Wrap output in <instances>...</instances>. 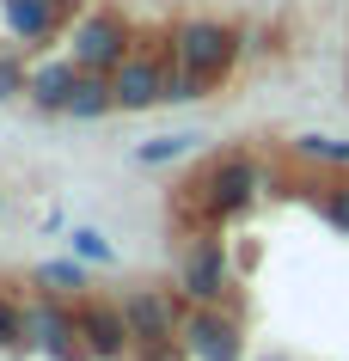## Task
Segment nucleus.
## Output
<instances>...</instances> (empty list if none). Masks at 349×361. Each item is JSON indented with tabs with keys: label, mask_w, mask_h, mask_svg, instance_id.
Instances as JSON below:
<instances>
[{
	"label": "nucleus",
	"mask_w": 349,
	"mask_h": 361,
	"mask_svg": "<svg viewBox=\"0 0 349 361\" xmlns=\"http://www.w3.org/2000/svg\"><path fill=\"white\" fill-rule=\"evenodd\" d=\"M184 202L196 209L202 233L227 227V221H245L257 209V166L245 153H227V159H214L196 184H184Z\"/></svg>",
	"instance_id": "obj_1"
},
{
	"label": "nucleus",
	"mask_w": 349,
	"mask_h": 361,
	"mask_svg": "<svg viewBox=\"0 0 349 361\" xmlns=\"http://www.w3.org/2000/svg\"><path fill=\"white\" fill-rule=\"evenodd\" d=\"M239 49H245V37H239L233 25H221V19H190L184 31H178V43H172V56L196 74V86H202V92H214V86L233 74Z\"/></svg>",
	"instance_id": "obj_2"
},
{
	"label": "nucleus",
	"mask_w": 349,
	"mask_h": 361,
	"mask_svg": "<svg viewBox=\"0 0 349 361\" xmlns=\"http://www.w3.org/2000/svg\"><path fill=\"white\" fill-rule=\"evenodd\" d=\"M74 49L68 56L86 68V74H111L116 61H129L135 56V31L116 19V13H86V19H74Z\"/></svg>",
	"instance_id": "obj_3"
},
{
	"label": "nucleus",
	"mask_w": 349,
	"mask_h": 361,
	"mask_svg": "<svg viewBox=\"0 0 349 361\" xmlns=\"http://www.w3.org/2000/svg\"><path fill=\"white\" fill-rule=\"evenodd\" d=\"M178 294L190 306H221V294H227V245L214 233H190L184 264H178Z\"/></svg>",
	"instance_id": "obj_4"
},
{
	"label": "nucleus",
	"mask_w": 349,
	"mask_h": 361,
	"mask_svg": "<svg viewBox=\"0 0 349 361\" xmlns=\"http://www.w3.org/2000/svg\"><path fill=\"white\" fill-rule=\"evenodd\" d=\"M178 343L196 361H245V331H239V319H233L227 306H190Z\"/></svg>",
	"instance_id": "obj_5"
},
{
	"label": "nucleus",
	"mask_w": 349,
	"mask_h": 361,
	"mask_svg": "<svg viewBox=\"0 0 349 361\" xmlns=\"http://www.w3.org/2000/svg\"><path fill=\"white\" fill-rule=\"evenodd\" d=\"M25 349H43L56 361H80V312L61 300H31L25 306Z\"/></svg>",
	"instance_id": "obj_6"
},
{
	"label": "nucleus",
	"mask_w": 349,
	"mask_h": 361,
	"mask_svg": "<svg viewBox=\"0 0 349 361\" xmlns=\"http://www.w3.org/2000/svg\"><path fill=\"white\" fill-rule=\"evenodd\" d=\"M116 306H123V319L135 331V349H147V343H178V331H184V312H178V300L166 288H129Z\"/></svg>",
	"instance_id": "obj_7"
},
{
	"label": "nucleus",
	"mask_w": 349,
	"mask_h": 361,
	"mask_svg": "<svg viewBox=\"0 0 349 361\" xmlns=\"http://www.w3.org/2000/svg\"><path fill=\"white\" fill-rule=\"evenodd\" d=\"M80 349L92 361H123L129 349H135V331H129V319H123V306L111 300H80Z\"/></svg>",
	"instance_id": "obj_8"
},
{
	"label": "nucleus",
	"mask_w": 349,
	"mask_h": 361,
	"mask_svg": "<svg viewBox=\"0 0 349 361\" xmlns=\"http://www.w3.org/2000/svg\"><path fill=\"white\" fill-rule=\"evenodd\" d=\"M111 92H116V111H154V104H166V68H159V56L135 49L129 61H116Z\"/></svg>",
	"instance_id": "obj_9"
},
{
	"label": "nucleus",
	"mask_w": 349,
	"mask_h": 361,
	"mask_svg": "<svg viewBox=\"0 0 349 361\" xmlns=\"http://www.w3.org/2000/svg\"><path fill=\"white\" fill-rule=\"evenodd\" d=\"M68 13H74V0H0V25L19 43H49Z\"/></svg>",
	"instance_id": "obj_10"
},
{
	"label": "nucleus",
	"mask_w": 349,
	"mask_h": 361,
	"mask_svg": "<svg viewBox=\"0 0 349 361\" xmlns=\"http://www.w3.org/2000/svg\"><path fill=\"white\" fill-rule=\"evenodd\" d=\"M86 74L74 56L68 61H43V68H31V86H25V98L37 104V111H68V92H74V80Z\"/></svg>",
	"instance_id": "obj_11"
},
{
	"label": "nucleus",
	"mask_w": 349,
	"mask_h": 361,
	"mask_svg": "<svg viewBox=\"0 0 349 361\" xmlns=\"http://www.w3.org/2000/svg\"><path fill=\"white\" fill-rule=\"evenodd\" d=\"M111 111H116L111 74H80V80H74V92H68V111H61V116H74V123H98V116H111Z\"/></svg>",
	"instance_id": "obj_12"
},
{
	"label": "nucleus",
	"mask_w": 349,
	"mask_h": 361,
	"mask_svg": "<svg viewBox=\"0 0 349 361\" xmlns=\"http://www.w3.org/2000/svg\"><path fill=\"white\" fill-rule=\"evenodd\" d=\"M312 202H319V214L337 233H349V178H319L312 184Z\"/></svg>",
	"instance_id": "obj_13"
},
{
	"label": "nucleus",
	"mask_w": 349,
	"mask_h": 361,
	"mask_svg": "<svg viewBox=\"0 0 349 361\" xmlns=\"http://www.w3.org/2000/svg\"><path fill=\"white\" fill-rule=\"evenodd\" d=\"M294 153H300V159H312V166H331V171L349 166V141H331V135H300V141H294Z\"/></svg>",
	"instance_id": "obj_14"
},
{
	"label": "nucleus",
	"mask_w": 349,
	"mask_h": 361,
	"mask_svg": "<svg viewBox=\"0 0 349 361\" xmlns=\"http://www.w3.org/2000/svg\"><path fill=\"white\" fill-rule=\"evenodd\" d=\"M190 147H196V135H159V141H141L135 159L141 166H166V159H184Z\"/></svg>",
	"instance_id": "obj_15"
},
{
	"label": "nucleus",
	"mask_w": 349,
	"mask_h": 361,
	"mask_svg": "<svg viewBox=\"0 0 349 361\" xmlns=\"http://www.w3.org/2000/svg\"><path fill=\"white\" fill-rule=\"evenodd\" d=\"M68 239H74V257H80V264H116V245L98 227H74Z\"/></svg>",
	"instance_id": "obj_16"
},
{
	"label": "nucleus",
	"mask_w": 349,
	"mask_h": 361,
	"mask_svg": "<svg viewBox=\"0 0 349 361\" xmlns=\"http://www.w3.org/2000/svg\"><path fill=\"white\" fill-rule=\"evenodd\" d=\"M37 282L56 288V294H80V288H86V269H80V264H43Z\"/></svg>",
	"instance_id": "obj_17"
},
{
	"label": "nucleus",
	"mask_w": 349,
	"mask_h": 361,
	"mask_svg": "<svg viewBox=\"0 0 349 361\" xmlns=\"http://www.w3.org/2000/svg\"><path fill=\"white\" fill-rule=\"evenodd\" d=\"M0 349H25V306L0 294Z\"/></svg>",
	"instance_id": "obj_18"
},
{
	"label": "nucleus",
	"mask_w": 349,
	"mask_h": 361,
	"mask_svg": "<svg viewBox=\"0 0 349 361\" xmlns=\"http://www.w3.org/2000/svg\"><path fill=\"white\" fill-rule=\"evenodd\" d=\"M25 86H31V68L6 49V56H0V98H25Z\"/></svg>",
	"instance_id": "obj_19"
},
{
	"label": "nucleus",
	"mask_w": 349,
	"mask_h": 361,
	"mask_svg": "<svg viewBox=\"0 0 349 361\" xmlns=\"http://www.w3.org/2000/svg\"><path fill=\"white\" fill-rule=\"evenodd\" d=\"M141 361H184V343H147Z\"/></svg>",
	"instance_id": "obj_20"
},
{
	"label": "nucleus",
	"mask_w": 349,
	"mask_h": 361,
	"mask_svg": "<svg viewBox=\"0 0 349 361\" xmlns=\"http://www.w3.org/2000/svg\"><path fill=\"white\" fill-rule=\"evenodd\" d=\"M270 361H288V355H270Z\"/></svg>",
	"instance_id": "obj_21"
},
{
	"label": "nucleus",
	"mask_w": 349,
	"mask_h": 361,
	"mask_svg": "<svg viewBox=\"0 0 349 361\" xmlns=\"http://www.w3.org/2000/svg\"><path fill=\"white\" fill-rule=\"evenodd\" d=\"M0 209H6V196H0Z\"/></svg>",
	"instance_id": "obj_22"
}]
</instances>
